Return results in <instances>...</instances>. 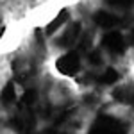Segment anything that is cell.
Masks as SVG:
<instances>
[{"mask_svg":"<svg viewBox=\"0 0 134 134\" xmlns=\"http://www.w3.org/2000/svg\"><path fill=\"white\" fill-rule=\"evenodd\" d=\"M11 72V66H9V61L0 57V88H4V84L7 81V75Z\"/></svg>","mask_w":134,"mask_h":134,"instance_id":"obj_2","label":"cell"},{"mask_svg":"<svg viewBox=\"0 0 134 134\" xmlns=\"http://www.w3.org/2000/svg\"><path fill=\"white\" fill-rule=\"evenodd\" d=\"M79 66H81L79 57L73 55V54H66V55H63L61 59L57 61V68H59L63 73H75L79 70Z\"/></svg>","mask_w":134,"mask_h":134,"instance_id":"obj_1","label":"cell"}]
</instances>
